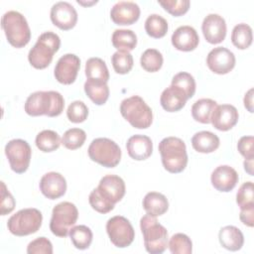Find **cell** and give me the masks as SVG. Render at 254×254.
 Instances as JSON below:
<instances>
[{
  "label": "cell",
  "mask_w": 254,
  "mask_h": 254,
  "mask_svg": "<svg viewBox=\"0 0 254 254\" xmlns=\"http://www.w3.org/2000/svg\"><path fill=\"white\" fill-rule=\"evenodd\" d=\"M64 107L63 95L54 90L36 91L30 94L25 102V111L30 116H59Z\"/></svg>",
  "instance_id": "1"
},
{
  "label": "cell",
  "mask_w": 254,
  "mask_h": 254,
  "mask_svg": "<svg viewBox=\"0 0 254 254\" xmlns=\"http://www.w3.org/2000/svg\"><path fill=\"white\" fill-rule=\"evenodd\" d=\"M159 152L164 168L172 174L183 172L188 164L185 142L178 137L164 138L159 144Z\"/></svg>",
  "instance_id": "2"
},
{
  "label": "cell",
  "mask_w": 254,
  "mask_h": 254,
  "mask_svg": "<svg viewBox=\"0 0 254 254\" xmlns=\"http://www.w3.org/2000/svg\"><path fill=\"white\" fill-rule=\"evenodd\" d=\"M60 46L61 39L56 33L45 32L41 34L37 43L29 52V63L37 69L46 68L52 63L54 55L59 51Z\"/></svg>",
  "instance_id": "3"
},
{
  "label": "cell",
  "mask_w": 254,
  "mask_h": 254,
  "mask_svg": "<svg viewBox=\"0 0 254 254\" xmlns=\"http://www.w3.org/2000/svg\"><path fill=\"white\" fill-rule=\"evenodd\" d=\"M1 26L9 44L15 48L25 47L31 40V30L26 18L17 11L6 12L1 19Z\"/></svg>",
  "instance_id": "4"
},
{
  "label": "cell",
  "mask_w": 254,
  "mask_h": 254,
  "mask_svg": "<svg viewBox=\"0 0 254 254\" xmlns=\"http://www.w3.org/2000/svg\"><path fill=\"white\" fill-rule=\"evenodd\" d=\"M140 228L143 233L144 245L151 254H161L168 246V231L158 222L156 216L144 215L140 220Z\"/></svg>",
  "instance_id": "5"
},
{
  "label": "cell",
  "mask_w": 254,
  "mask_h": 254,
  "mask_svg": "<svg viewBox=\"0 0 254 254\" xmlns=\"http://www.w3.org/2000/svg\"><path fill=\"white\" fill-rule=\"evenodd\" d=\"M120 113L134 128L146 129L153 122V112L138 95L125 98L120 104Z\"/></svg>",
  "instance_id": "6"
},
{
  "label": "cell",
  "mask_w": 254,
  "mask_h": 254,
  "mask_svg": "<svg viewBox=\"0 0 254 254\" xmlns=\"http://www.w3.org/2000/svg\"><path fill=\"white\" fill-rule=\"evenodd\" d=\"M43 221V215L37 208H24L13 214L8 222V230L16 236H27L37 232Z\"/></svg>",
  "instance_id": "7"
},
{
  "label": "cell",
  "mask_w": 254,
  "mask_h": 254,
  "mask_svg": "<svg viewBox=\"0 0 254 254\" xmlns=\"http://www.w3.org/2000/svg\"><path fill=\"white\" fill-rule=\"evenodd\" d=\"M89 158L105 168L116 167L121 159V149L111 139L96 138L87 150Z\"/></svg>",
  "instance_id": "8"
},
{
  "label": "cell",
  "mask_w": 254,
  "mask_h": 254,
  "mask_svg": "<svg viewBox=\"0 0 254 254\" xmlns=\"http://www.w3.org/2000/svg\"><path fill=\"white\" fill-rule=\"evenodd\" d=\"M78 217L76 206L69 201L58 203L52 212L50 229L53 234L59 237H66L70 228L75 224Z\"/></svg>",
  "instance_id": "9"
},
{
  "label": "cell",
  "mask_w": 254,
  "mask_h": 254,
  "mask_svg": "<svg viewBox=\"0 0 254 254\" xmlns=\"http://www.w3.org/2000/svg\"><path fill=\"white\" fill-rule=\"evenodd\" d=\"M5 154L13 172L25 173L30 165L32 150L29 143L22 139H13L5 146Z\"/></svg>",
  "instance_id": "10"
},
{
  "label": "cell",
  "mask_w": 254,
  "mask_h": 254,
  "mask_svg": "<svg viewBox=\"0 0 254 254\" xmlns=\"http://www.w3.org/2000/svg\"><path fill=\"white\" fill-rule=\"evenodd\" d=\"M106 231L113 245L119 248L129 246L135 238V231L132 224L126 217L121 215H116L108 219Z\"/></svg>",
  "instance_id": "11"
},
{
  "label": "cell",
  "mask_w": 254,
  "mask_h": 254,
  "mask_svg": "<svg viewBox=\"0 0 254 254\" xmlns=\"http://www.w3.org/2000/svg\"><path fill=\"white\" fill-rule=\"evenodd\" d=\"M234 54L223 47L212 49L206 58V64L208 68L217 74H226L235 66Z\"/></svg>",
  "instance_id": "12"
},
{
  "label": "cell",
  "mask_w": 254,
  "mask_h": 254,
  "mask_svg": "<svg viewBox=\"0 0 254 254\" xmlns=\"http://www.w3.org/2000/svg\"><path fill=\"white\" fill-rule=\"evenodd\" d=\"M80 67V60L73 54H66L60 58L55 66V77L63 84H71L76 79Z\"/></svg>",
  "instance_id": "13"
},
{
  "label": "cell",
  "mask_w": 254,
  "mask_h": 254,
  "mask_svg": "<svg viewBox=\"0 0 254 254\" xmlns=\"http://www.w3.org/2000/svg\"><path fill=\"white\" fill-rule=\"evenodd\" d=\"M52 23L61 30L67 31L72 29L77 22V12L68 2L60 1L51 8Z\"/></svg>",
  "instance_id": "14"
},
{
  "label": "cell",
  "mask_w": 254,
  "mask_h": 254,
  "mask_svg": "<svg viewBox=\"0 0 254 254\" xmlns=\"http://www.w3.org/2000/svg\"><path fill=\"white\" fill-rule=\"evenodd\" d=\"M96 189L105 199L114 204L123 198L126 190L124 181L116 175L104 176Z\"/></svg>",
  "instance_id": "15"
},
{
  "label": "cell",
  "mask_w": 254,
  "mask_h": 254,
  "mask_svg": "<svg viewBox=\"0 0 254 254\" xmlns=\"http://www.w3.org/2000/svg\"><path fill=\"white\" fill-rule=\"evenodd\" d=\"M201 30L209 44H219L226 36L225 20L218 14H208L202 21Z\"/></svg>",
  "instance_id": "16"
},
{
  "label": "cell",
  "mask_w": 254,
  "mask_h": 254,
  "mask_svg": "<svg viewBox=\"0 0 254 254\" xmlns=\"http://www.w3.org/2000/svg\"><path fill=\"white\" fill-rule=\"evenodd\" d=\"M239 114L235 106L231 104L216 105L212 112L210 122L219 131H228L234 127L238 121Z\"/></svg>",
  "instance_id": "17"
},
{
  "label": "cell",
  "mask_w": 254,
  "mask_h": 254,
  "mask_svg": "<svg viewBox=\"0 0 254 254\" xmlns=\"http://www.w3.org/2000/svg\"><path fill=\"white\" fill-rule=\"evenodd\" d=\"M140 17V8L135 2L119 1L110 11V18L116 25H132Z\"/></svg>",
  "instance_id": "18"
},
{
  "label": "cell",
  "mask_w": 254,
  "mask_h": 254,
  "mask_svg": "<svg viewBox=\"0 0 254 254\" xmlns=\"http://www.w3.org/2000/svg\"><path fill=\"white\" fill-rule=\"evenodd\" d=\"M40 190L50 199L60 198L65 193L66 181L60 173H47L40 181Z\"/></svg>",
  "instance_id": "19"
},
{
  "label": "cell",
  "mask_w": 254,
  "mask_h": 254,
  "mask_svg": "<svg viewBox=\"0 0 254 254\" xmlns=\"http://www.w3.org/2000/svg\"><path fill=\"white\" fill-rule=\"evenodd\" d=\"M239 180L237 172L230 166L221 165L214 169L210 181L213 188L219 191L228 192L232 190Z\"/></svg>",
  "instance_id": "20"
},
{
  "label": "cell",
  "mask_w": 254,
  "mask_h": 254,
  "mask_svg": "<svg viewBox=\"0 0 254 254\" xmlns=\"http://www.w3.org/2000/svg\"><path fill=\"white\" fill-rule=\"evenodd\" d=\"M171 40L173 46L182 52L193 51L199 43V37L196 31L188 25L176 29Z\"/></svg>",
  "instance_id": "21"
},
{
  "label": "cell",
  "mask_w": 254,
  "mask_h": 254,
  "mask_svg": "<svg viewBox=\"0 0 254 254\" xmlns=\"http://www.w3.org/2000/svg\"><path fill=\"white\" fill-rule=\"evenodd\" d=\"M126 149L132 159L143 161L152 155L153 143L150 137L146 135H133L128 139Z\"/></svg>",
  "instance_id": "22"
},
{
  "label": "cell",
  "mask_w": 254,
  "mask_h": 254,
  "mask_svg": "<svg viewBox=\"0 0 254 254\" xmlns=\"http://www.w3.org/2000/svg\"><path fill=\"white\" fill-rule=\"evenodd\" d=\"M188 100L185 92L175 85H170L161 94L160 103L168 112H177L186 105Z\"/></svg>",
  "instance_id": "23"
},
{
  "label": "cell",
  "mask_w": 254,
  "mask_h": 254,
  "mask_svg": "<svg viewBox=\"0 0 254 254\" xmlns=\"http://www.w3.org/2000/svg\"><path fill=\"white\" fill-rule=\"evenodd\" d=\"M219 243L230 251L240 250L244 244V236L239 228L233 225L222 227L218 233Z\"/></svg>",
  "instance_id": "24"
},
{
  "label": "cell",
  "mask_w": 254,
  "mask_h": 254,
  "mask_svg": "<svg viewBox=\"0 0 254 254\" xmlns=\"http://www.w3.org/2000/svg\"><path fill=\"white\" fill-rule=\"evenodd\" d=\"M143 207L148 214L157 217L167 212L169 201L163 193L150 191L143 198Z\"/></svg>",
  "instance_id": "25"
},
{
  "label": "cell",
  "mask_w": 254,
  "mask_h": 254,
  "mask_svg": "<svg viewBox=\"0 0 254 254\" xmlns=\"http://www.w3.org/2000/svg\"><path fill=\"white\" fill-rule=\"evenodd\" d=\"M219 138L210 131H200L191 138L192 148L199 153L207 154L214 152L219 147Z\"/></svg>",
  "instance_id": "26"
},
{
  "label": "cell",
  "mask_w": 254,
  "mask_h": 254,
  "mask_svg": "<svg viewBox=\"0 0 254 254\" xmlns=\"http://www.w3.org/2000/svg\"><path fill=\"white\" fill-rule=\"evenodd\" d=\"M83 87L86 95L96 105L104 104L109 97V87L107 82L95 79H87Z\"/></svg>",
  "instance_id": "27"
},
{
  "label": "cell",
  "mask_w": 254,
  "mask_h": 254,
  "mask_svg": "<svg viewBox=\"0 0 254 254\" xmlns=\"http://www.w3.org/2000/svg\"><path fill=\"white\" fill-rule=\"evenodd\" d=\"M216 105V101L210 98L198 99L191 106V116L197 122L208 124L210 123V118Z\"/></svg>",
  "instance_id": "28"
},
{
  "label": "cell",
  "mask_w": 254,
  "mask_h": 254,
  "mask_svg": "<svg viewBox=\"0 0 254 254\" xmlns=\"http://www.w3.org/2000/svg\"><path fill=\"white\" fill-rule=\"evenodd\" d=\"M112 45L115 49L122 52H130L137 45V36L132 30L118 29L112 34Z\"/></svg>",
  "instance_id": "29"
},
{
  "label": "cell",
  "mask_w": 254,
  "mask_h": 254,
  "mask_svg": "<svg viewBox=\"0 0 254 254\" xmlns=\"http://www.w3.org/2000/svg\"><path fill=\"white\" fill-rule=\"evenodd\" d=\"M85 75L87 79H95L107 82L109 71L106 64L100 58H90L85 64Z\"/></svg>",
  "instance_id": "30"
},
{
  "label": "cell",
  "mask_w": 254,
  "mask_h": 254,
  "mask_svg": "<svg viewBox=\"0 0 254 254\" xmlns=\"http://www.w3.org/2000/svg\"><path fill=\"white\" fill-rule=\"evenodd\" d=\"M61 143L60 135L53 130H43L36 137L37 148L45 153L56 151L59 149Z\"/></svg>",
  "instance_id": "31"
},
{
  "label": "cell",
  "mask_w": 254,
  "mask_h": 254,
  "mask_svg": "<svg viewBox=\"0 0 254 254\" xmlns=\"http://www.w3.org/2000/svg\"><path fill=\"white\" fill-rule=\"evenodd\" d=\"M73 246L79 250L88 248L92 242V231L86 225H76L70 228L68 233Z\"/></svg>",
  "instance_id": "32"
},
{
  "label": "cell",
  "mask_w": 254,
  "mask_h": 254,
  "mask_svg": "<svg viewBox=\"0 0 254 254\" xmlns=\"http://www.w3.org/2000/svg\"><path fill=\"white\" fill-rule=\"evenodd\" d=\"M253 35L249 25L241 23L236 25L231 33V42L239 50H245L252 44Z\"/></svg>",
  "instance_id": "33"
},
{
  "label": "cell",
  "mask_w": 254,
  "mask_h": 254,
  "mask_svg": "<svg viewBox=\"0 0 254 254\" xmlns=\"http://www.w3.org/2000/svg\"><path fill=\"white\" fill-rule=\"evenodd\" d=\"M145 31L152 38H163L168 32V22L158 14H151L145 21Z\"/></svg>",
  "instance_id": "34"
},
{
  "label": "cell",
  "mask_w": 254,
  "mask_h": 254,
  "mask_svg": "<svg viewBox=\"0 0 254 254\" xmlns=\"http://www.w3.org/2000/svg\"><path fill=\"white\" fill-rule=\"evenodd\" d=\"M163 56L156 49H148L146 50L140 59L141 66L149 72H156L161 69L163 65Z\"/></svg>",
  "instance_id": "35"
},
{
  "label": "cell",
  "mask_w": 254,
  "mask_h": 254,
  "mask_svg": "<svg viewBox=\"0 0 254 254\" xmlns=\"http://www.w3.org/2000/svg\"><path fill=\"white\" fill-rule=\"evenodd\" d=\"M112 66L115 72L119 74H126L128 73L133 67V57L129 52H122L117 51L111 57Z\"/></svg>",
  "instance_id": "36"
},
{
  "label": "cell",
  "mask_w": 254,
  "mask_h": 254,
  "mask_svg": "<svg viewBox=\"0 0 254 254\" xmlns=\"http://www.w3.org/2000/svg\"><path fill=\"white\" fill-rule=\"evenodd\" d=\"M86 139L85 132L80 128H71L64 132L62 138V144L68 150L80 148Z\"/></svg>",
  "instance_id": "37"
},
{
  "label": "cell",
  "mask_w": 254,
  "mask_h": 254,
  "mask_svg": "<svg viewBox=\"0 0 254 254\" xmlns=\"http://www.w3.org/2000/svg\"><path fill=\"white\" fill-rule=\"evenodd\" d=\"M172 85L182 89L187 95L188 99L191 98L195 92V80L193 76L189 72L181 71L175 74L172 79Z\"/></svg>",
  "instance_id": "38"
},
{
  "label": "cell",
  "mask_w": 254,
  "mask_h": 254,
  "mask_svg": "<svg viewBox=\"0 0 254 254\" xmlns=\"http://www.w3.org/2000/svg\"><path fill=\"white\" fill-rule=\"evenodd\" d=\"M168 246L173 254H190L192 251L191 240L184 233L174 234L171 237Z\"/></svg>",
  "instance_id": "39"
},
{
  "label": "cell",
  "mask_w": 254,
  "mask_h": 254,
  "mask_svg": "<svg viewBox=\"0 0 254 254\" xmlns=\"http://www.w3.org/2000/svg\"><path fill=\"white\" fill-rule=\"evenodd\" d=\"M236 202L240 209L254 207V189L252 182L241 185L236 193Z\"/></svg>",
  "instance_id": "40"
},
{
  "label": "cell",
  "mask_w": 254,
  "mask_h": 254,
  "mask_svg": "<svg viewBox=\"0 0 254 254\" xmlns=\"http://www.w3.org/2000/svg\"><path fill=\"white\" fill-rule=\"evenodd\" d=\"M66 116L72 123H81L85 121L88 116V108L82 101L75 100L67 107Z\"/></svg>",
  "instance_id": "41"
},
{
  "label": "cell",
  "mask_w": 254,
  "mask_h": 254,
  "mask_svg": "<svg viewBox=\"0 0 254 254\" xmlns=\"http://www.w3.org/2000/svg\"><path fill=\"white\" fill-rule=\"evenodd\" d=\"M158 3L171 15L175 17L182 16L189 11L190 2L189 0H165Z\"/></svg>",
  "instance_id": "42"
},
{
  "label": "cell",
  "mask_w": 254,
  "mask_h": 254,
  "mask_svg": "<svg viewBox=\"0 0 254 254\" xmlns=\"http://www.w3.org/2000/svg\"><path fill=\"white\" fill-rule=\"evenodd\" d=\"M88 201L89 204L91 205V207L99 212V213H108L109 211H111L114 208V203L108 201L107 199H105L98 191L97 189H94L89 196H88Z\"/></svg>",
  "instance_id": "43"
},
{
  "label": "cell",
  "mask_w": 254,
  "mask_h": 254,
  "mask_svg": "<svg viewBox=\"0 0 254 254\" xmlns=\"http://www.w3.org/2000/svg\"><path fill=\"white\" fill-rule=\"evenodd\" d=\"M28 254H52V242L46 237H38L31 241L27 247Z\"/></svg>",
  "instance_id": "44"
},
{
  "label": "cell",
  "mask_w": 254,
  "mask_h": 254,
  "mask_svg": "<svg viewBox=\"0 0 254 254\" xmlns=\"http://www.w3.org/2000/svg\"><path fill=\"white\" fill-rule=\"evenodd\" d=\"M1 204H0V212L1 215H5L10 213L15 207V199L10 191L7 190L4 182H1Z\"/></svg>",
  "instance_id": "45"
},
{
  "label": "cell",
  "mask_w": 254,
  "mask_h": 254,
  "mask_svg": "<svg viewBox=\"0 0 254 254\" xmlns=\"http://www.w3.org/2000/svg\"><path fill=\"white\" fill-rule=\"evenodd\" d=\"M253 142H254L253 136H243L239 139L237 143V149L245 159L254 158Z\"/></svg>",
  "instance_id": "46"
},
{
  "label": "cell",
  "mask_w": 254,
  "mask_h": 254,
  "mask_svg": "<svg viewBox=\"0 0 254 254\" xmlns=\"http://www.w3.org/2000/svg\"><path fill=\"white\" fill-rule=\"evenodd\" d=\"M239 218L243 224L249 227H253L254 225V207L240 209Z\"/></svg>",
  "instance_id": "47"
},
{
  "label": "cell",
  "mask_w": 254,
  "mask_h": 254,
  "mask_svg": "<svg viewBox=\"0 0 254 254\" xmlns=\"http://www.w3.org/2000/svg\"><path fill=\"white\" fill-rule=\"evenodd\" d=\"M244 106L249 112H253V88H250L244 96Z\"/></svg>",
  "instance_id": "48"
},
{
  "label": "cell",
  "mask_w": 254,
  "mask_h": 254,
  "mask_svg": "<svg viewBox=\"0 0 254 254\" xmlns=\"http://www.w3.org/2000/svg\"><path fill=\"white\" fill-rule=\"evenodd\" d=\"M244 169L250 176H253V159H245Z\"/></svg>",
  "instance_id": "49"
}]
</instances>
